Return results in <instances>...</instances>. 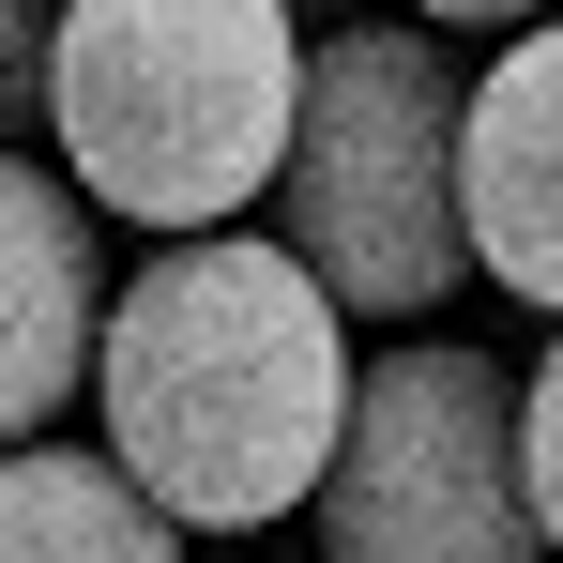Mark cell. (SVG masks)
<instances>
[{
  "label": "cell",
  "mask_w": 563,
  "mask_h": 563,
  "mask_svg": "<svg viewBox=\"0 0 563 563\" xmlns=\"http://www.w3.org/2000/svg\"><path fill=\"white\" fill-rule=\"evenodd\" d=\"M92 411H107L92 457L168 533H275V518L320 503L335 411H351V320L260 229L153 244L137 275L107 289Z\"/></svg>",
  "instance_id": "6da1fadb"
},
{
  "label": "cell",
  "mask_w": 563,
  "mask_h": 563,
  "mask_svg": "<svg viewBox=\"0 0 563 563\" xmlns=\"http://www.w3.org/2000/svg\"><path fill=\"white\" fill-rule=\"evenodd\" d=\"M289 92H305V15L289 0H62L31 137L62 153L77 213L198 244L244 198H275Z\"/></svg>",
  "instance_id": "7a4b0ae2"
},
{
  "label": "cell",
  "mask_w": 563,
  "mask_h": 563,
  "mask_svg": "<svg viewBox=\"0 0 563 563\" xmlns=\"http://www.w3.org/2000/svg\"><path fill=\"white\" fill-rule=\"evenodd\" d=\"M457 62L411 15H335L305 31V92H289V153H275V229L305 260V289L335 320H427L457 305L472 244H457Z\"/></svg>",
  "instance_id": "3957f363"
},
{
  "label": "cell",
  "mask_w": 563,
  "mask_h": 563,
  "mask_svg": "<svg viewBox=\"0 0 563 563\" xmlns=\"http://www.w3.org/2000/svg\"><path fill=\"white\" fill-rule=\"evenodd\" d=\"M305 518H320V563H549L518 503V366L457 335L351 366Z\"/></svg>",
  "instance_id": "277c9868"
},
{
  "label": "cell",
  "mask_w": 563,
  "mask_h": 563,
  "mask_svg": "<svg viewBox=\"0 0 563 563\" xmlns=\"http://www.w3.org/2000/svg\"><path fill=\"white\" fill-rule=\"evenodd\" d=\"M457 244L563 320V15L503 31V62L457 92Z\"/></svg>",
  "instance_id": "5b68a950"
},
{
  "label": "cell",
  "mask_w": 563,
  "mask_h": 563,
  "mask_svg": "<svg viewBox=\"0 0 563 563\" xmlns=\"http://www.w3.org/2000/svg\"><path fill=\"white\" fill-rule=\"evenodd\" d=\"M92 335H107V229L46 153H0V457L92 396Z\"/></svg>",
  "instance_id": "8992f818"
},
{
  "label": "cell",
  "mask_w": 563,
  "mask_h": 563,
  "mask_svg": "<svg viewBox=\"0 0 563 563\" xmlns=\"http://www.w3.org/2000/svg\"><path fill=\"white\" fill-rule=\"evenodd\" d=\"M0 563H184V533L92 442H15L0 457Z\"/></svg>",
  "instance_id": "52a82bcc"
},
{
  "label": "cell",
  "mask_w": 563,
  "mask_h": 563,
  "mask_svg": "<svg viewBox=\"0 0 563 563\" xmlns=\"http://www.w3.org/2000/svg\"><path fill=\"white\" fill-rule=\"evenodd\" d=\"M518 503H533V549L563 563V335L518 366Z\"/></svg>",
  "instance_id": "ba28073f"
},
{
  "label": "cell",
  "mask_w": 563,
  "mask_h": 563,
  "mask_svg": "<svg viewBox=\"0 0 563 563\" xmlns=\"http://www.w3.org/2000/svg\"><path fill=\"white\" fill-rule=\"evenodd\" d=\"M46 31H62V0H0V153L46 122Z\"/></svg>",
  "instance_id": "9c48e42d"
},
{
  "label": "cell",
  "mask_w": 563,
  "mask_h": 563,
  "mask_svg": "<svg viewBox=\"0 0 563 563\" xmlns=\"http://www.w3.org/2000/svg\"><path fill=\"white\" fill-rule=\"evenodd\" d=\"M549 0H411V31H533Z\"/></svg>",
  "instance_id": "30bf717a"
},
{
  "label": "cell",
  "mask_w": 563,
  "mask_h": 563,
  "mask_svg": "<svg viewBox=\"0 0 563 563\" xmlns=\"http://www.w3.org/2000/svg\"><path fill=\"white\" fill-rule=\"evenodd\" d=\"M289 15H320V0H289Z\"/></svg>",
  "instance_id": "8fae6325"
}]
</instances>
